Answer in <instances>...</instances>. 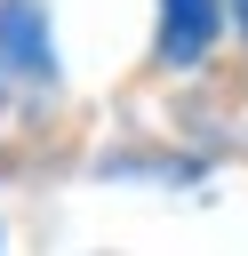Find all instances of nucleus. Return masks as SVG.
<instances>
[{"mask_svg":"<svg viewBox=\"0 0 248 256\" xmlns=\"http://www.w3.org/2000/svg\"><path fill=\"white\" fill-rule=\"evenodd\" d=\"M224 32V0H160V56L168 64H200Z\"/></svg>","mask_w":248,"mask_h":256,"instance_id":"obj_2","label":"nucleus"},{"mask_svg":"<svg viewBox=\"0 0 248 256\" xmlns=\"http://www.w3.org/2000/svg\"><path fill=\"white\" fill-rule=\"evenodd\" d=\"M232 24H240V40H248V0H232Z\"/></svg>","mask_w":248,"mask_h":256,"instance_id":"obj_3","label":"nucleus"},{"mask_svg":"<svg viewBox=\"0 0 248 256\" xmlns=\"http://www.w3.org/2000/svg\"><path fill=\"white\" fill-rule=\"evenodd\" d=\"M0 88L56 96V40H48L40 0H0Z\"/></svg>","mask_w":248,"mask_h":256,"instance_id":"obj_1","label":"nucleus"}]
</instances>
